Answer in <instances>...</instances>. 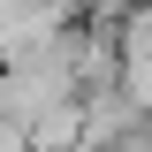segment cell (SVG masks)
<instances>
[{
    "label": "cell",
    "mask_w": 152,
    "mask_h": 152,
    "mask_svg": "<svg viewBox=\"0 0 152 152\" xmlns=\"http://www.w3.org/2000/svg\"><path fill=\"white\" fill-rule=\"evenodd\" d=\"M61 61H69L76 99H84V91H114V84H122V46H114V23H69Z\"/></svg>",
    "instance_id": "cell-1"
},
{
    "label": "cell",
    "mask_w": 152,
    "mask_h": 152,
    "mask_svg": "<svg viewBox=\"0 0 152 152\" xmlns=\"http://www.w3.org/2000/svg\"><path fill=\"white\" fill-rule=\"evenodd\" d=\"M114 152H152V114H145V122H137V129L122 137V145H114Z\"/></svg>",
    "instance_id": "cell-2"
}]
</instances>
